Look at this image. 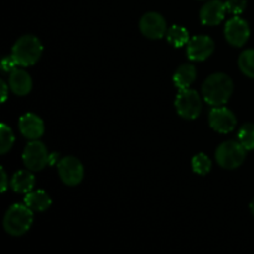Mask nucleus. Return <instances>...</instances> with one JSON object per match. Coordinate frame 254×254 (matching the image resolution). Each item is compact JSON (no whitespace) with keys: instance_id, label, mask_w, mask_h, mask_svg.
Here are the masks:
<instances>
[{"instance_id":"39448f33","label":"nucleus","mask_w":254,"mask_h":254,"mask_svg":"<svg viewBox=\"0 0 254 254\" xmlns=\"http://www.w3.org/2000/svg\"><path fill=\"white\" fill-rule=\"evenodd\" d=\"M175 108L184 119H196L202 112V101L195 89H180L175 99Z\"/></svg>"},{"instance_id":"393cba45","label":"nucleus","mask_w":254,"mask_h":254,"mask_svg":"<svg viewBox=\"0 0 254 254\" xmlns=\"http://www.w3.org/2000/svg\"><path fill=\"white\" fill-rule=\"evenodd\" d=\"M7 189V176L4 169H1V192H5Z\"/></svg>"},{"instance_id":"4468645a","label":"nucleus","mask_w":254,"mask_h":254,"mask_svg":"<svg viewBox=\"0 0 254 254\" xmlns=\"http://www.w3.org/2000/svg\"><path fill=\"white\" fill-rule=\"evenodd\" d=\"M9 87L16 96H26L32 87L31 77L24 69L15 68L10 73Z\"/></svg>"},{"instance_id":"ddd939ff","label":"nucleus","mask_w":254,"mask_h":254,"mask_svg":"<svg viewBox=\"0 0 254 254\" xmlns=\"http://www.w3.org/2000/svg\"><path fill=\"white\" fill-rule=\"evenodd\" d=\"M19 128L22 135L30 140H37L45 130L42 119L32 113H27L20 118Z\"/></svg>"},{"instance_id":"7ed1b4c3","label":"nucleus","mask_w":254,"mask_h":254,"mask_svg":"<svg viewBox=\"0 0 254 254\" xmlns=\"http://www.w3.org/2000/svg\"><path fill=\"white\" fill-rule=\"evenodd\" d=\"M42 55V45L37 37L25 35L12 46L11 56L19 66L29 67L36 64Z\"/></svg>"},{"instance_id":"b1692460","label":"nucleus","mask_w":254,"mask_h":254,"mask_svg":"<svg viewBox=\"0 0 254 254\" xmlns=\"http://www.w3.org/2000/svg\"><path fill=\"white\" fill-rule=\"evenodd\" d=\"M16 61L14 60L12 56H6L2 59L1 61V68L2 71L5 72H12L15 69V66H16Z\"/></svg>"},{"instance_id":"412c9836","label":"nucleus","mask_w":254,"mask_h":254,"mask_svg":"<svg viewBox=\"0 0 254 254\" xmlns=\"http://www.w3.org/2000/svg\"><path fill=\"white\" fill-rule=\"evenodd\" d=\"M14 141L15 136L11 129L6 124H1V127H0V153H7L14 145Z\"/></svg>"},{"instance_id":"cd10ccee","label":"nucleus","mask_w":254,"mask_h":254,"mask_svg":"<svg viewBox=\"0 0 254 254\" xmlns=\"http://www.w3.org/2000/svg\"><path fill=\"white\" fill-rule=\"evenodd\" d=\"M250 208H251V212H252V213H253V216H254V200L252 201V202H251Z\"/></svg>"},{"instance_id":"0eeeda50","label":"nucleus","mask_w":254,"mask_h":254,"mask_svg":"<svg viewBox=\"0 0 254 254\" xmlns=\"http://www.w3.org/2000/svg\"><path fill=\"white\" fill-rule=\"evenodd\" d=\"M22 161L25 166L31 171H39L49 164V153L41 141L32 140L22 153Z\"/></svg>"},{"instance_id":"6ab92c4d","label":"nucleus","mask_w":254,"mask_h":254,"mask_svg":"<svg viewBox=\"0 0 254 254\" xmlns=\"http://www.w3.org/2000/svg\"><path fill=\"white\" fill-rule=\"evenodd\" d=\"M238 66L242 73L254 78V50H246L238 59Z\"/></svg>"},{"instance_id":"f3484780","label":"nucleus","mask_w":254,"mask_h":254,"mask_svg":"<svg viewBox=\"0 0 254 254\" xmlns=\"http://www.w3.org/2000/svg\"><path fill=\"white\" fill-rule=\"evenodd\" d=\"M25 205L31 208L32 211H46L51 206V198L49 197L45 191L37 190L34 192H27L25 196Z\"/></svg>"},{"instance_id":"aec40b11","label":"nucleus","mask_w":254,"mask_h":254,"mask_svg":"<svg viewBox=\"0 0 254 254\" xmlns=\"http://www.w3.org/2000/svg\"><path fill=\"white\" fill-rule=\"evenodd\" d=\"M238 141L243 145L246 150L254 149V124L247 123L241 127L238 131Z\"/></svg>"},{"instance_id":"bb28decb","label":"nucleus","mask_w":254,"mask_h":254,"mask_svg":"<svg viewBox=\"0 0 254 254\" xmlns=\"http://www.w3.org/2000/svg\"><path fill=\"white\" fill-rule=\"evenodd\" d=\"M57 160H59V154H57V153H54V154H51V155H49V164H50V165H54V164L56 163Z\"/></svg>"},{"instance_id":"a211bd4d","label":"nucleus","mask_w":254,"mask_h":254,"mask_svg":"<svg viewBox=\"0 0 254 254\" xmlns=\"http://www.w3.org/2000/svg\"><path fill=\"white\" fill-rule=\"evenodd\" d=\"M166 39L173 46L181 47L189 42V31L183 26L173 25L170 29L166 31Z\"/></svg>"},{"instance_id":"6e6552de","label":"nucleus","mask_w":254,"mask_h":254,"mask_svg":"<svg viewBox=\"0 0 254 254\" xmlns=\"http://www.w3.org/2000/svg\"><path fill=\"white\" fill-rule=\"evenodd\" d=\"M250 26L247 21L241 19L240 16H233L232 19L226 22L225 37L235 47H241L250 39Z\"/></svg>"},{"instance_id":"dca6fc26","label":"nucleus","mask_w":254,"mask_h":254,"mask_svg":"<svg viewBox=\"0 0 254 254\" xmlns=\"http://www.w3.org/2000/svg\"><path fill=\"white\" fill-rule=\"evenodd\" d=\"M35 185V176L26 170H20L11 179V189L17 193H27Z\"/></svg>"},{"instance_id":"423d86ee","label":"nucleus","mask_w":254,"mask_h":254,"mask_svg":"<svg viewBox=\"0 0 254 254\" xmlns=\"http://www.w3.org/2000/svg\"><path fill=\"white\" fill-rule=\"evenodd\" d=\"M60 179L68 186H76L82 181L84 175L83 165L74 156H64L57 163Z\"/></svg>"},{"instance_id":"f03ea898","label":"nucleus","mask_w":254,"mask_h":254,"mask_svg":"<svg viewBox=\"0 0 254 254\" xmlns=\"http://www.w3.org/2000/svg\"><path fill=\"white\" fill-rule=\"evenodd\" d=\"M34 221L32 210L26 205L15 203L6 211L4 217V228L9 235L22 236L30 230Z\"/></svg>"},{"instance_id":"4be33fe9","label":"nucleus","mask_w":254,"mask_h":254,"mask_svg":"<svg viewBox=\"0 0 254 254\" xmlns=\"http://www.w3.org/2000/svg\"><path fill=\"white\" fill-rule=\"evenodd\" d=\"M211 160L205 154H197L192 159V169L198 175H206L211 170Z\"/></svg>"},{"instance_id":"9b49d317","label":"nucleus","mask_w":254,"mask_h":254,"mask_svg":"<svg viewBox=\"0 0 254 254\" xmlns=\"http://www.w3.org/2000/svg\"><path fill=\"white\" fill-rule=\"evenodd\" d=\"M213 50H215V42L212 41V39L206 35H200L189 40L186 54L192 61H203L212 55Z\"/></svg>"},{"instance_id":"f8f14e48","label":"nucleus","mask_w":254,"mask_h":254,"mask_svg":"<svg viewBox=\"0 0 254 254\" xmlns=\"http://www.w3.org/2000/svg\"><path fill=\"white\" fill-rule=\"evenodd\" d=\"M226 12H227V10H226L225 2H222L221 0H210L201 9V21L208 26L218 25L225 19Z\"/></svg>"},{"instance_id":"9d476101","label":"nucleus","mask_w":254,"mask_h":254,"mask_svg":"<svg viewBox=\"0 0 254 254\" xmlns=\"http://www.w3.org/2000/svg\"><path fill=\"white\" fill-rule=\"evenodd\" d=\"M140 31L143 32L144 36L151 40H158L165 36L166 31V22L165 19L158 12H146L140 20Z\"/></svg>"},{"instance_id":"20e7f679","label":"nucleus","mask_w":254,"mask_h":254,"mask_svg":"<svg viewBox=\"0 0 254 254\" xmlns=\"http://www.w3.org/2000/svg\"><path fill=\"white\" fill-rule=\"evenodd\" d=\"M246 151L247 150L240 141H225L216 150V161L223 169L232 170L242 165L246 158Z\"/></svg>"},{"instance_id":"1a4fd4ad","label":"nucleus","mask_w":254,"mask_h":254,"mask_svg":"<svg viewBox=\"0 0 254 254\" xmlns=\"http://www.w3.org/2000/svg\"><path fill=\"white\" fill-rule=\"evenodd\" d=\"M211 128L217 133L227 134L236 128L237 119L235 114L225 107H213L208 116Z\"/></svg>"},{"instance_id":"5701e85b","label":"nucleus","mask_w":254,"mask_h":254,"mask_svg":"<svg viewBox=\"0 0 254 254\" xmlns=\"http://www.w3.org/2000/svg\"><path fill=\"white\" fill-rule=\"evenodd\" d=\"M227 12L232 15H241L246 9L247 1L246 0H227L225 2Z\"/></svg>"},{"instance_id":"f257e3e1","label":"nucleus","mask_w":254,"mask_h":254,"mask_svg":"<svg viewBox=\"0 0 254 254\" xmlns=\"http://www.w3.org/2000/svg\"><path fill=\"white\" fill-rule=\"evenodd\" d=\"M232 92V79L225 73L211 74L202 84L203 99L212 107H220L227 103Z\"/></svg>"},{"instance_id":"a878e982","label":"nucleus","mask_w":254,"mask_h":254,"mask_svg":"<svg viewBox=\"0 0 254 254\" xmlns=\"http://www.w3.org/2000/svg\"><path fill=\"white\" fill-rule=\"evenodd\" d=\"M0 86H1V91H2L1 102L4 103V102L6 101V98H7V86H6V83H5L4 81H0Z\"/></svg>"},{"instance_id":"2eb2a0df","label":"nucleus","mask_w":254,"mask_h":254,"mask_svg":"<svg viewBox=\"0 0 254 254\" xmlns=\"http://www.w3.org/2000/svg\"><path fill=\"white\" fill-rule=\"evenodd\" d=\"M196 74H197V72H196L195 66L189 64H183V66L179 67L175 71V73H174V84H175V87H178L179 89L190 88L191 84L195 82Z\"/></svg>"}]
</instances>
